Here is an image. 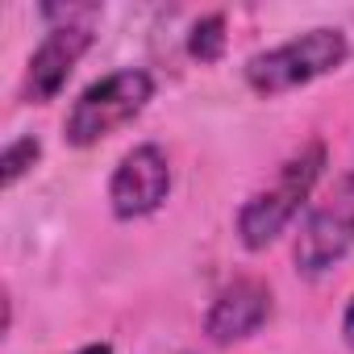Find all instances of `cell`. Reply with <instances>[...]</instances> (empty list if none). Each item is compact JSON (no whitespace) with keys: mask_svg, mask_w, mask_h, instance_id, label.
<instances>
[{"mask_svg":"<svg viewBox=\"0 0 354 354\" xmlns=\"http://www.w3.org/2000/svg\"><path fill=\"white\" fill-rule=\"evenodd\" d=\"M342 342L354 350V296H350V304H346V317H342Z\"/></svg>","mask_w":354,"mask_h":354,"instance_id":"obj_10","label":"cell"},{"mask_svg":"<svg viewBox=\"0 0 354 354\" xmlns=\"http://www.w3.org/2000/svg\"><path fill=\"white\" fill-rule=\"evenodd\" d=\"M150 100H154V75L150 71H142V67L109 71L75 96V104L67 109V121H63V138L80 150L100 146L104 138H113L117 129L138 121Z\"/></svg>","mask_w":354,"mask_h":354,"instance_id":"obj_3","label":"cell"},{"mask_svg":"<svg viewBox=\"0 0 354 354\" xmlns=\"http://www.w3.org/2000/svg\"><path fill=\"white\" fill-rule=\"evenodd\" d=\"M230 26H225V13H205V17H196L192 21V30H188V55L196 59V63H217L221 55H225V46H230V34H225Z\"/></svg>","mask_w":354,"mask_h":354,"instance_id":"obj_8","label":"cell"},{"mask_svg":"<svg viewBox=\"0 0 354 354\" xmlns=\"http://www.w3.org/2000/svg\"><path fill=\"white\" fill-rule=\"evenodd\" d=\"M171 196V158L158 142H142L121 154L109 175V209L117 221H142Z\"/></svg>","mask_w":354,"mask_h":354,"instance_id":"obj_5","label":"cell"},{"mask_svg":"<svg viewBox=\"0 0 354 354\" xmlns=\"http://www.w3.org/2000/svg\"><path fill=\"white\" fill-rule=\"evenodd\" d=\"M267 321H271V288L254 275H242L213 296L205 313V337L217 346H234L254 337Z\"/></svg>","mask_w":354,"mask_h":354,"instance_id":"obj_7","label":"cell"},{"mask_svg":"<svg viewBox=\"0 0 354 354\" xmlns=\"http://www.w3.org/2000/svg\"><path fill=\"white\" fill-rule=\"evenodd\" d=\"M38 158H42V142H38L34 133L13 138V142L5 146V154H0V184H5V188H17L26 175L38 167Z\"/></svg>","mask_w":354,"mask_h":354,"instance_id":"obj_9","label":"cell"},{"mask_svg":"<svg viewBox=\"0 0 354 354\" xmlns=\"http://www.w3.org/2000/svg\"><path fill=\"white\" fill-rule=\"evenodd\" d=\"M92 42H96V21L46 30V38L34 46L30 67H26V84H21L26 104H50V100L67 88L75 63L92 50Z\"/></svg>","mask_w":354,"mask_h":354,"instance_id":"obj_6","label":"cell"},{"mask_svg":"<svg viewBox=\"0 0 354 354\" xmlns=\"http://www.w3.org/2000/svg\"><path fill=\"white\" fill-rule=\"evenodd\" d=\"M75 354H113V346H109V342H92V346H84V350H75Z\"/></svg>","mask_w":354,"mask_h":354,"instance_id":"obj_11","label":"cell"},{"mask_svg":"<svg viewBox=\"0 0 354 354\" xmlns=\"http://www.w3.org/2000/svg\"><path fill=\"white\" fill-rule=\"evenodd\" d=\"M350 59V38L346 30L337 26H313L271 50H259L246 59L242 67V80L250 92L259 96H283V92H296L329 71H337L342 63Z\"/></svg>","mask_w":354,"mask_h":354,"instance_id":"obj_2","label":"cell"},{"mask_svg":"<svg viewBox=\"0 0 354 354\" xmlns=\"http://www.w3.org/2000/svg\"><path fill=\"white\" fill-rule=\"evenodd\" d=\"M325 158H329L325 142L313 138V142H304L300 150H292L279 162V171L271 175V184H263V188H254L246 196V205L238 209V242L246 250H254V254L267 250L296 221V213L308 205V196L321 184Z\"/></svg>","mask_w":354,"mask_h":354,"instance_id":"obj_1","label":"cell"},{"mask_svg":"<svg viewBox=\"0 0 354 354\" xmlns=\"http://www.w3.org/2000/svg\"><path fill=\"white\" fill-rule=\"evenodd\" d=\"M350 246H354V171H342L325 188V196L313 201L296 234L292 259L300 275H325L350 254Z\"/></svg>","mask_w":354,"mask_h":354,"instance_id":"obj_4","label":"cell"}]
</instances>
